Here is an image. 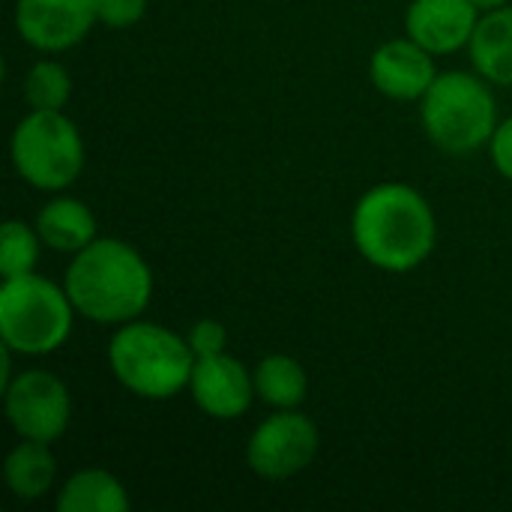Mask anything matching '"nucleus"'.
<instances>
[{"instance_id":"f257e3e1","label":"nucleus","mask_w":512,"mask_h":512,"mask_svg":"<svg viewBox=\"0 0 512 512\" xmlns=\"http://www.w3.org/2000/svg\"><path fill=\"white\" fill-rule=\"evenodd\" d=\"M360 255L390 273L420 267L435 249V216L429 201L402 183H384L366 192L351 219Z\"/></svg>"},{"instance_id":"f03ea898","label":"nucleus","mask_w":512,"mask_h":512,"mask_svg":"<svg viewBox=\"0 0 512 512\" xmlns=\"http://www.w3.org/2000/svg\"><path fill=\"white\" fill-rule=\"evenodd\" d=\"M66 294L78 315L99 324H120L147 309L153 276L129 243L105 237L75 252L66 270Z\"/></svg>"},{"instance_id":"7ed1b4c3","label":"nucleus","mask_w":512,"mask_h":512,"mask_svg":"<svg viewBox=\"0 0 512 512\" xmlns=\"http://www.w3.org/2000/svg\"><path fill=\"white\" fill-rule=\"evenodd\" d=\"M195 360L189 339L144 321L120 327L108 348L114 378L144 399L177 396L192 381Z\"/></svg>"},{"instance_id":"20e7f679","label":"nucleus","mask_w":512,"mask_h":512,"mask_svg":"<svg viewBox=\"0 0 512 512\" xmlns=\"http://www.w3.org/2000/svg\"><path fill=\"white\" fill-rule=\"evenodd\" d=\"M72 300L42 276L3 279L0 288V336L18 354H51L72 330Z\"/></svg>"},{"instance_id":"39448f33","label":"nucleus","mask_w":512,"mask_h":512,"mask_svg":"<svg viewBox=\"0 0 512 512\" xmlns=\"http://www.w3.org/2000/svg\"><path fill=\"white\" fill-rule=\"evenodd\" d=\"M423 126L441 150L471 153L498 129L495 99L477 75L444 72L423 96Z\"/></svg>"},{"instance_id":"423d86ee","label":"nucleus","mask_w":512,"mask_h":512,"mask_svg":"<svg viewBox=\"0 0 512 512\" xmlns=\"http://www.w3.org/2000/svg\"><path fill=\"white\" fill-rule=\"evenodd\" d=\"M12 165L36 189L57 192L84 168V141L60 111H33L12 132Z\"/></svg>"},{"instance_id":"0eeeda50","label":"nucleus","mask_w":512,"mask_h":512,"mask_svg":"<svg viewBox=\"0 0 512 512\" xmlns=\"http://www.w3.org/2000/svg\"><path fill=\"white\" fill-rule=\"evenodd\" d=\"M318 453V429L294 408L264 420L249 438V468L264 480H288L300 474Z\"/></svg>"},{"instance_id":"6e6552de","label":"nucleus","mask_w":512,"mask_h":512,"mask_svg":"<svg viewBox=\"0 0 512 512\" xmlns=\"http://www.w3.org/2000/svg\"><path fill=\"white\" fill-rule=\"evenodd\" d=\"M6 417L21 438L51 444L69 426V393L51 372L33 369L18 375L6 390Z\"/></svg>"},{"instance_id":"1a4fd4ad","label":"nucleus","mask_w":512,"mask_h":512,"mask_svg":"<svg viewBox=\"0 0 512 512\" xmlns=\"http://www.w3.org/2000/svg\"><path fill=\"white\" fill-rule=\"evenodd\" d=\"M96 0H18L15 27L21 39L39 51H66L78 45L93 21Z\"/></svg>"},{"instance_id":"9d476101","label":"nucleus","mask_w":512,"mask_h":512,"mask_svg":"<svg viewBox=\"0 0 512 512\" xmlns=\"http://www.w3.org/2000/svg\"><path fill=\"white\" fill-rule=\"evenodd\" d=\"M189 387L198 408L216 420L240 417L255 396V378H249L246 366L228 354L198 357Z\"/></svg>"},{"instance_id":"9b49d317","label":"nucleus","mask_w":512,"mask_h":512,"mask_svg":"<svg viewBox=\"0 0 512 512\" xmlns=\"http://www.w3.org/2000/svg\"><path fill=\"white\" fill-rule=\"evenodd\" d=\"M477 21L471 0H414L405 18L408 36L432 54H450L468 45Z\"/></svg>"},{"instance_id":"f8f14e48","label":"nucleus","mask_w":512,"mask_h":512,"mask_svg":"<svg viewBox=\"0 0 512 512\" xmlns=\"http://www.w3.org/2000/svg\"><path fill=\"white\" fill-rule=\"evenodd\" d=\"M372 84L390 96V99H423L426 90L432 87L435 75V63H432V51H426L423 45H417L414 39H393L387 45H381L372 54Z\"/></svg>"},{"instance_id":"ddd939ff","label":"nucleus","mask_w":512,"mask_h":512,"mask_svg":"<svg viewBox=\"0 0 512 512\" xmlns=\"http://www.w3.org/2000/svg\"><path fill=\"white\" fill-rule=\"evenodd\" d=\"M468 45L471 60L483 78L495 84H512V6L483 15Z\"/></svg>"},{"instance_id":"4468645a","label":"nucleus","mask_w":512,"mask_h":512,"mask_svg":"<svg viewBox=\"0 0 512 512\" xmlns=\"http://www.w3.org/2000/svg\"><path fill=\"white\" fill-rule=\"evenodd\" d=\"M36 231L54 252H81L96 240V216L75 198H54L39 210Z\"/></svg>"},{"instance_id":"2eb2a0df","label":"nucleus","mask_w":512,"mask_h":512,"mask_svg":"<svg viewBox=\"0 0 512 512\" xmlns=\"http://www.w3.org/2000/svg\"><path fill=\"white\" fill-rule=\"evenodd\" d=\"M129 507L132 504L123 483L99 468L78 471L57 495L60 512H129Z\"/></svg>"},{"instance_id":"dca6fc26","label":"nucleus","mask_w":512,"mask_h":512,"mask_svg":"<svg viewBox=\"0 0 512 512\" xmlns=\"http://www.w3.org/2000/svg\"><path fill=\"white\" fill-rule=\"evenodd\" d=\"M3 471H6V483H9V489H12L15 498L36 501V498H42L51 489L54 474H57V465H54V456H51L48 444L24 438L6 456Z\"/></svg>"},{"instance_id":"f3484780","label":"nucleus","mask_w":512,"mask_h":512,"mask_svg":"<svg viewBox=\"0 0 512 512\" xmlns=\"http://www.w3.org/2000/svg\"><path fill=\"white\" fill-rule=\"evenodd\" d=\"M306 390H309V378L294 357L273 354L264 357L255 369V393L273 408L282 411L297 408L306 399Z\"/></svg>"},{"instance_id":"a211bd4d","label":"nucleus","mask_w":512,"mask_h":512,"mask_svg":"<svg viewBox=\"0 0 512 512\" xmlns=\"http://www.w3.org/2000/svg\"><path fill=\"white\" fill-rule=\"evenodd\" d=\"M72 93L69 72L54 60H39L24 81V96L33 111H60Z\"/></svg>"},{"instance_id":"6ab92c4d","label":"nucleus","mask_w":512,"mask_h":512,"mask_svg":"<svg viewBox=\"0 0 512 512\" xmlns=\"http://www.w3.org/2000/svg\"><path fill=\"white\" fill-rule=\"evenodd\" d=\"M39 231L33 234L24 222L9 219L0 234V273L3 279L27 276L36 267L39 258Z\"/></svg>"},{"instance_id":"aec40b11","label":"nucleus","mask_w":512,"mask_h":512,"mask_svg":"<svg viewBox=\"0 0 512 512\" xmlns=\"http://www.w3.org/2000/svg\"><path fill=\"white\" fill-rule=\"evenodd\" d=\"M147 0H96V15L108 27H132L144 18Z\"/></svg>"},{"instance_id":"412c9836","label":"nucleus","mask_w":512,"mask_h":512,"mask_svg":"<svg viewBox=\"0 0 512 512\" xmlns=\"http://www.w3.org/2000/svg\"><path fill=\"white\" fill-rule=\"evenodd\" d=\"M225 339H228L225 327H222L219 321H210V318L198 321V324L189 330V345H192L195 357L222 354V351H225Z\"/></svg>"},{"instance_id":"4be33fe9","label":"nucleus","mask_w":512,"mask_h":512,"mask_svg":"<svg viewBox=\"0 0 512 512\" xmlns=\"http://www.w3.org/2000/svg\"><path fill=\"white\" fill-rule=\"evenodd\" d=\"M492 162L507 180H512V117H507L492 135Z\"/></svg>"},{"instance_id":"5701e85b","label":"nucleus","mask_w":512,"mask_h":512,"mask_svg":"<svg viewBox=\"0 0 512 512\" xmlns=\"http://www.w3.org/2000/svg\"><path fill=\"white\" fill-rule=\"evenodd\" d=\"M477 9H498V6H504L507 0H471Z\"/></svg>"}]
</instances>
